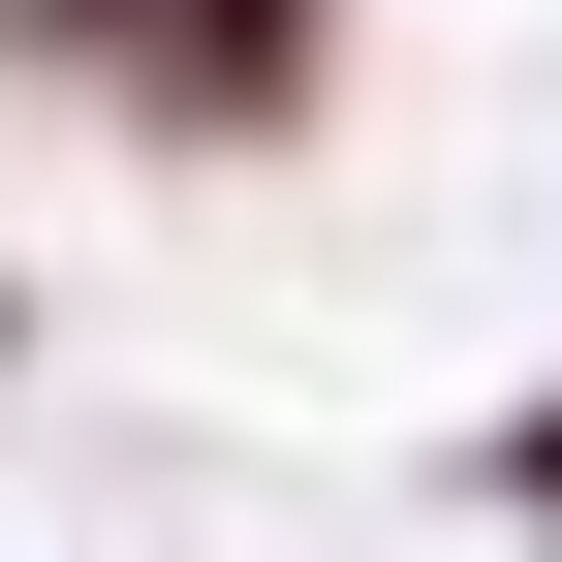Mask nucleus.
Returning <instances> with one entry per match:
<instances>
[{
  "mask_svg": "<svg viewBox=\"0 0 562 562\" xmlns=\"http://www.w3.org/2000/svg\"><path fill=\"white\" fill-rule=\"evenodd\" d=\"M501 501H562V406H531V438H501Z\"/></svg>",
  "mask_w": 562,
  "mask_h": 562,
  "instance_id": "1",
  "label": "nucleus"
}]
</instances>
